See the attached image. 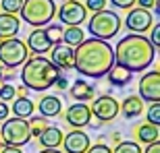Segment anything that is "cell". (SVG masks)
Masks as SVG:
<instances>
[{
  "label": "cell",
  "instance_id": "obj_43",
  "mask_svg": "<svg viewBox=\"0 0 160 153\" xmlns=\"http://www.w3.org/2000/svg\"><path fill=\"white\" fill-rule=\"evenodd\" d=\"M2 75H4V66L0 64V79H2Z\"/></svg>",
  "mask_w": 160,
  "mask_h": 153
},
{
  "label": "cell",
  "instance_id": "obj_10",
  "mask_svg": "<svg viewBox=\"0 0 160 153\" xmlns=\"http://www.w3.org/2000/svg\"><path fill=\"white\" fill-rule=\"evenodd\" d=\"M92 116H96L100 122H110L112 118L119 116V101L112 95H100L92 104Z\"/></svg>",
  "mask_w": 160,
  "mask_h": 153
},
{
  "label": "cell",
  "instance_id": "obj_25",
  "mask_svg": "<svg viewBox=\"0 0 160 153\" xmlns=\"http://www.w3.org/2000/svg\"><path fill=\"white\" fill-rule=\"evenodd\" d=\"M27 124H29V135L38 139V137H40L42 132L50 126V120L44 118V116H33L31 120H27Z\"/></svg>",
  "mask_w": 160,
  "mask_h": 153
},
{
  "label": "cell",
  "instance_id": "obj_8",
  "mask_svg": "<svg viewBox=\"0 0 160 153\" xmlns=\"http://www.w3.org/2000/svg\"><path fill=\"white\" fill-rule=\"evenodd\" d=\"M56 12H58L60 23H65L67 27H79L88 17L85 6L81 2H75V0H65L60 4V8H56Z\"/></svg>",
  "mask_w": 160,
  "mask_h": 153
},
{
  "label": "cell",
  "instance_id": "obj_27",
  "mask_svg": "<svg viewBox=\"0 0 160 153\" xmlns=\"http://www.w3.org/2000/svg\"><path fill=\"white\" fill-rule=\"evenodd\" d=\"M112 153H142V147L135 141H121V143H117Z\"/></svg>",
  "mask_w": 160,
  "mask_h": 153
},
{
  "label": "cell",
  "instance_id": "obj_14",
  "mask_svg": "<svg viewBox=\"0 0 160 153\" xmlns=\"http://www.w3.org/2000/svg\"><path fill=\"white\" fill-rule=\"evenodd\" d=\"M73 58H75V52H73L71 46H67V44H54L52 46V62L58 71H71L73 68Z\"/></svg>",
  "mask_w": 160,
  "mask_h": 153
},
{
  "label": "cell",
  "instance_id": "obj_24",
  "mask_svg": "<svg viewBox=\"0 0 160 153\" xmlns=\"http://www.w3.org/2000/svg\"><path fill=\"white\" fill-rule=\"evenodd\" d=\"M83 39H85V31L81 27H67V29H62V44H67V46L77 48Z\"/></svg>",
  "mask_w": 160,
  "mask_h": 153
},
{
  "label": "cell",
  "instance_id": "obj_29",
  "mask_svg": "<svg viewBox=\"0 0 160 153\" xmlns=\"http://www.w3.org/2000/svg\"><path fill=\"white\" fill-rule=\"evenodd\" d=\"M106 2L108 0H83L81 4L85 6V11H89V12H100V11L106 8Z\"/></svg>",
  "mask_w": 160,
  "mask_h": 153
},
{
  "label": "cell",
  "instance_id": "obj_13",
  "mask_svg": "<svg viewBox=\"0 0 160 153\" xmlns=\"http://www.w3.org/2000/svg\"><path fill=\"white\" fill-rule=\"evenodd\" d=\"M65 120L69 126L73 128H83L88 126L89 120H92V110H89L88 104H71V106L65 110Z\"/></svg>",
  "mask_w": 160,
  "mask_h": 153
},
{
  "label": "cell",
  "instance_id": "obj_26",
  "mask_svg": "<svg viewBox=\"0 0 160 153\" xmlns=\"http://www.w3.org/2000/svg\"><path fill=\"white\" fill-rule=\"evenodd\" d=\"M44 31H46V37L50 39V44H60L62 41V27L60 25H54V23H48L46 27H44Z\"/></svg>",
  "mask_w": 160,
  "mask_h": 153
},
{
  "label": "cell",
  "instance_id": "obj_39",
  "mask_svg": "<svg viewBox=\"0 0 160 153\" xmlns=\"http://www.w3.org/2000/svg\"><path fill=\"white\" fill-rule=\"evenodd\" d=\"M0 153H23L21 151V147H0Z\"/></svg>",
  "mask_w": 160,
  "mask_h": 153
},
{
  "label": "cell",
  "instance_id": "obj_38",
  "mask_svg": "<svg viewBox=\"0 0 160 153\" xmlns=\"http://www.w3.org/2000/svg\"><path fill=\"white\" fill-rule=\"evenodd\" d=\"M142 153H160V143H150V145H146V149H143Z\"/></svg>",
  "mask_w": 160,
  "mask_h": 153
},
{
  "label": "cell",
  "instance_id": "obj_36",
  "mask_svg": "<svg viewBox=\"0 0 160 153\" xmlns=\"http://www.w3.org/2000/svg\"><path fill=\"white\" fill-rule=\"evenodd\" d=\"M8 114H11V108L6 106V101H0V122H4Z\"/></svg>",
  "mask_w": 160,
  "mask_h": 153
},
{
  "label": "cell",
  "instance_id": "obj_16",
  "mask_svg": "<svg viewBox=\"0 0 160 153\" xmlns=\"http://www.w3.org/2000/svg\"><path fill=\"white\" fill-rule=\"evenodd\" d=\"M38 112H40V116L50 120V118L58 116V114L62 112V101H60L58 95H44V97L38 101Z\"/></svg>",
  "mask_w": 160,
  "mask_h": 153
},
{
  "label": "cell",
  "instance_id": "obj_42",
  "mask_svg": "<svg viewBox=\"0 0 160 153\" xmlns=\"http://www.w3.org/2000/svg\"><path fill=\"white\" fill-rule=\"evenodd\" d=\"M112 141L114 143H121V135H112Z\"/></svg>",
  "mask_w": 160,
  "mask_h": 153
},
{
  "label": "cell",
  "instance_id": "obj_3",
  "mask_svg": "<svg viewBox=\"0 0 160 153\" xmlns=\"http://www.w3.org/2000/svg\"><path fill=\"white\" fill-rule=\"evenodd\" d=\"M21 68V83L29 91H46L58 79L60 71L46 56H31L23 62Z\"/></svg>",
  "mask_w": 160,
  "mask_h": 153
},
{
  "label": "cell",
  "instance_id": "obj_40",
  "mask_svg": "<svg viewBox=\"0 0 160 153\" xmlns=\"http://www.w3.org/2000/svg\"><path fill=\"white\" fill-rule=\"evenodd\" d=\"M27 93H29V89H27V87H21V89H19V97H27Z\"/></svg>",
  "mask_w": 160,
  "mask_h": 153
},
{
  "label": "cell",
  "instance_id": "obj_17",
  "mask_svg": "<svg viewBox=\"0 0 160 153\" xmlns=\"http://www.w3.org/2000/svg\"><path fill=\"white\" fill-rule=\"evenodd\" d=\"M69 93H71V97H73V100H77L79 104H88L89 100H94L96 87L92 85V83H85L83 79H77V81H73Z\"/></svg>",
  "mask_w": 160,
  "mask_h": 153
},
{
  "label": "cell",
  "instance_id": "obj_4",
  "mask_svg": "<svg viewBox=\"0 0 160 153\" xmlns=\"http://www.w3.org/2000/svg\"><path fill=\"white\" fill-rule=\"evenodd\" d=\"M121 27H123V21H121L119 15L114 11H106V8H104V11L94 12V15L89 17L88 33H92L94 39L108 41L110 37H114L119 33Z\"/></svg>",
  "mask_w": 160,
  "mask_h": 153
},
{
  "label": "cell",
  "instance_id": "obj_45",
  "mask_svg": "<svg viewBox=\"0 0 160 153\" xmlns=\"http://www.w3.org/2000/svg\"><path fill=\"white\" fill-rule=\"evenodd\" d=\"M75 2H83V0H75Z\"/></svg>",
  "mask_w": 160,
  "mask_h": 153
},
{
  "label": "cell",
  "instance_id": "obj_31",
  "mask_svg": "<svg viewBox=\"0 0 160 153\" xmlns=\"http://www.w3.org/2000/svg\"><path fill=\"white\" fill-rule=\"evenodd\" d=\"M15 95H17V89L12 87L11 83H4V85H2V89H0V101L15 100Z\"/></svg>",
  "mask_w": 160,
  "mask_h": 153
},
{
  "label": "cell",
  "instance_id": "obj_7",
  "mask_svg": "<svg viewBox=\"0 0 160 153\" xmlns=\"http://www.w3.org/2000/svg\"><path fill=\"white\" fill-rule=\"evenodd\" d=\"M29 58V50L25 46V41L19 37H11V39L0 41V64L8 66V68H17Z\"/></svg>",
  "mask_w": 160,
  "mask_h": 153
},
{
  "label": "cell",
  "instance_id": "obj_33",
  "mask_svg": "<svg viewBox=\"0 0 160 153\" xmlns=\"http://www.w3.org/2000/svg\"><path fill=\"white\" fill-rule=\"evenodd\" d=\"M85 153H112V149L106 147L104 143H96V145H89V149Z\"/></svg>",
  "mask_w": 160,
  "mask_h": 153
},
{
  "label": "cell",
  "instance_id": "obj_18",
  "mask_svg": "<svg viewBox=\"0 0 160 153\" xmlns=\"http://www.w3.org/2000/svg\"><path fill=\"white\" fill-rule=\"evenodd\" d=\"M19 17L15 15H6V12H0V41L2 39H11V37H17L19 33Z\"/></svg>",
  "mask_w": 160,
  "mask_h": 153
},
{
  "label": "cell",
  "instance_id": "obj_6",
  "mask_svg": "<svg viewBox=\"0 0 160 153\" xmlns=\"http://www.w3.org/2000/svg\"><path fill=\"white\" fill-rule=\"evenodd\" d=\"M31 139L29 135V124L23 118H6L0 128V143L6 147H23Z\"/></svg>",
  "mask_w": 160,
  "mask_h": 153
},
{
  "label": "cell",
  "instance_id": "obj_15",
  "mask_svg": "<svg viewBox=\"0 0 160 153\" xmlns=\"http://www.w3.org/2000/svg\"><path fill=\"white\" fill-rule=\"evenodd\" d=\"M27 50H29L33 56H42V54L50 52V48H52V44H50V39L46 37V31H44V27H38V29H33L29 33V37H27Z\"/></svg>",
  "mask_w": 160,
  "mask_h": 153
},
{
  "label": "cell",
  "instance_id": "obj_12",
  "mask_svg": "<svg viewBox=\"0 0 160 153\" xmlns=\"http://www.w3.org/2000/svg\"><path fill=\"white\" fill-rule=\"evenodd\" d=\"M60 145H62L65 153H85L92 143H89L88 132H83L81 128H75L71 132L62 135V143Z\"/></svg>",
  "mask_w": 160,
  "mask_h": 153
},
{
  "label": "cell",
  "instance_id": "obj_41",
  "mask_svg": "<svg viewBox=\"0 0 160 153\" xmlns=\"http://www.w3.org/2000/svg\"><path fill=\"white\" fill-rule=\"evenodd\" d=\"M40 153H62V151H58V149H42Z\"/></svg>",
  "mask_w": 160,
  "mask_h": 153
},
{
  "label": "cell",
  "instance_id": "obj_44",
  "mask_svg": "<svg viewBox=\"0 0 160 153\" xmlns=\"http://www.w3.org/2000/svg\"><path fill=\"white\" fill-rule=\"evenodd\" d=\"M2 85H4V79H0V89H2Z\"/></svg>",
  "mask_w": 160,
  "mask_h": 153
},
{
  "label": "cell",
  "instance_id": "obj_37",
  "mask_svg": "<svg viewBox=\"0 0 160 153\" xmlns=\"http://www.w3.org/2000/svg\"><path fill=\"white\" fill-rule=\"evenodd\" d=\"M54 85H56L60 91H65V89L69 87V81H67V76H65V75H58V79L54 81Z\"/></svg>",
  "mask_w": 160,
  "mask_h": 153
},
{
  "label": "cell",
  "instance_id": "obj_9",
  "mask_svg": "<svg viewBox=\"0 0 160 153\" xmlns=\"http://www.w3.org/2000/svg\"><path fill=\"white\" fill-rule=\"evenodd\" d=\"M142 101H150V104H158L160 101V72L150 71L139 79V95Z\"/></svg>",
  "mask_w": 160,
  "mask_h": 153
},
{
  "label": "cell",
  "instance_id": "obj_2",
  "mask_svg": "<svg viewBox=\"0 0 160 153\" xmlns=\"http://www.w3.org/2000/svg\"><path fill=\"white\" fill-rule=\"evenodd\" d=\"M114 64L127 68L129 72H139L152 66L156 58V48L150 44L146 35L129 33L123 39H119L117 48H112Z\"/></svg>",
  "mask_w": 160,
  "mask_h": 153
},
{
  "label": "cell",
  "instance_id": "obj_32",
  "mask_svg": "<svg viewBox=\"0 0 160 153\" xmlns=\"http://www.w3.org/2000/svg\"><path fill=\"white\" fill-rule=\"evenodd\" d=\"M150 29H152V37H150V44H152V46L158 50V46H160V25H158V23H154L152 27H150Z\"/></svg>",
  "mask_w": 160,
  "mask_h": 153
},
{
  "label": "cell",
  "instance_id": "obj_28",
  "mask_svg": "<svg viewBox=\"0 0 160 153\" xmlns=\"http://www.w3.org/2000/svg\"><path fill=\"white\" fill-rule=\"evenodd\" d=\"M0 4H2V12H6V15H19L21 6H23V0H0Z\"/></svg>",
  "mask_w": 160,
  "mask_h": 153
},
{
  "label": "cell",
  "instance_id": "obj_11",
  "mask_svg": "<svg viewBox=\"0 0 160 153\" xmlns=\"http://www.w3.org/2000/svg\"><path fill=\"white\" fill-rule=\"evenodd\" d=\"M125 27H127L131 33H137V35L150 31V27H152V12L143 11V8H139V6L129 8L127 17H125Z\"/></svg>",
  "mask_w": 160,
  "mask_h": 153
},
{
  "label": "cell",
  "instance_id": "obj_21",
  "mask_svg": "<svg viewBox=\"0 0 160 153\" xmlns=\"http://www.w3.org/2000/svg\"><path fill=\"white\" fill-rule=\"evenodd\" d=\"M119 112L123 114L125 118H137L143 112V101L139 100L137 95H129V97H125L123 104L119 106Z\"/></svg>",
  "mask_w": 160,
  "mask_h": 153
},
{
  "label": "cell",
  "instance_id": "obj_5",
  "mask_svg": "<svg viewBox=\"0 0 160 153\" xmlns=\"http://www.w3.org/2000/svg\"><path fill=\"white\" fill-rule=\"evenodd\" d=\"M25 23H29L31 27H46L48 23H52V17L56 15V2L54 0H23L21 12Z\"/></svg>",
  "mask_w": 160,
  "mask_h": 153
},
{
  "label": "cell",
  "instance_id": "obj_23",
  "mask_svg": "<svg viewBox=\"0 0 160 153\" xmlns=\"http://www.w3.org/2000/svg\"><path fill=\"white\" fill-rule=\"evenodd\" d=\"M135 135H137V141H139V143L150 145V143H158V139H160V128H158V126H154V124L146 122V124H142V126H137Z\"/></svg>",
  "mask_w": 160,
  "mask_h": 153
},
{
  "label": "cell",
  "instance_id": "obj_22",
  "mask_svg": "<svg viewBox=\"0 0 160 153\" xmlns=\"http://www.w3.org/2000/svg\"><path fill=\"white\" fill-rule=\"evenodd\" d=\"M33 110H36V104H33L29 97H17V100H12L11 112L15 114V118H23V120H27V118L33 114Z\"/></svg>",
  "mask_w": 160,
  "mask_h": 153
},
{
  "label": "cell",
  "instance_id": "obj_1",
  "mask_svg": "<svg viewBox=\"0 0 160 153\" xmlns=\"http://www.w3.org/2000/svg\"><path fill=\"white\" fill-rule=\"evenodd\" d=\"M73 68L85 79H102L114 64V54L108 41L89 37L73 48Z\"/></svg>",
  "mask_w": 160,
  "mask_h": 153
},
{
  "label": "cell",
  "instance_id": "obj_20",
  "mask_svg": "<svg viewBox=\"0 0 160 153\" xmlns=\"http://www.w3.org/2000/svg\"><path fill=\"white\" fill-rule=\"evenodd\" d=\"M104 76L108 79V83H110L112 87H125L127 83H131V79H133V72H129L127 68H123V66L112 64V66H110V71H108Z\"/></svg>",
  "mask_w": 160,
  "mask_h": 153
},
{
  "label": "cell",
  "instance_id": "obj_19",
  "mask_svg": "<svg viewBox=\"0 0 160 153\" xmlns=\"http://www.w3.org/2000/svg\"><path fill=\"white\" fill-rule=\"evenodd\" d=\"M38 141H40L42 149H56L60 147V143H62V130L58 126H48L40 137H38Z\"/></svg>",
  "mask_w": 160,
  "mask_h": 153
},
{
  "label": "cell",
  "instance_id": "obj_34",
  "mask_svg": "<svg viewBox=\"0 0 160 153\" xmlns=\"http://www.w3.org/2000/svg\"><path fill=\"white\" fill-rule=\"evenodd\" d=\"M117 8H125V11H129V8H133L135 6V2L137 0H110Z\"/></svg>",
  "mask_w": 160,
  "mask_h": 153
},
{
  "label": "cell",
  "instance_id": "obj_30",
  "mask_svg": "<svg viewBox=\"0 0 160 153\" xmlns=\"http://www.w3.org/2000/svg\"><path fill=\"white\" fill-rule=\"evenodd\" d=\"M148 122L150 124H154V126H158L160 124V101L158 104H150V108H148Z\"/></svg>",
  "mask_w": 160,
  "mask_h": 153
},
{
  "label": "cell",
  "instance_id": "obj_35",
  "mask_svg": "<svg viewBox=\"0 0 160 153\" xmlns=\"http://www.w3.org/2000/svg\"><path fill=\"white\" fill-rule=\"evenodd\" d=\"M139 8H143V11H150V8H154L156 4H158V0H137L135 2Z\"/></svg>",
  "mask_w": 160,
  "mask_h": 153
}]
</instances>
